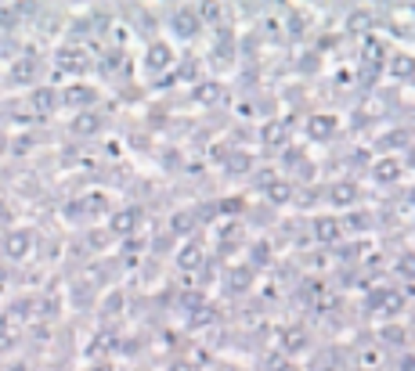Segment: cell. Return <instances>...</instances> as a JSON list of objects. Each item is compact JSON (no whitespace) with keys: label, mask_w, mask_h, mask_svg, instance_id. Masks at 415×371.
<instances>
[{"label":"cell","mask_w":415,"mask_h":371,"mask_svg":"<svg viewBox=\"0 0 415 371\" xmlns=\"http://www.w3.org/2000/svg\"><path fill=\"white\" fill-rule=\"evenodd\" d=\"M336 134H339V119L332 112H318L307 119V137L311 141H332Z\"/></svg>","instance_id":"obj_1"},{"label":"cell","mask_w":415,"mask_h":371,"mask_svg":"<svg viewBox=\"0 0 415 371\" xmlns=\"http://www.w3.org/2000/svg\"><path fill=\"white\" fill-rule=\"evenodd\" d=\"M387 58H390L387 44L379 40V36H365V44H361V65L365 69H383Z\"/></svg>","instance_id":"obj_2"},{"label":"cell","mask_w":415,"mask_h":371,"mask_svg":"<svg viewBox=\"0 0 415 371\" xmlns=\"http://www.w3.org/2000/svg\"><path fill=\"white\" fill-rule=\"evenodd\" d=\"M372 180L375 184H397L401 180V162H397L393 155H379L372 162Z\"/></svg>","instance_id":"obj_3"},{"label":"cell","mask_w":415,"mask_h":371,"mask_svg":"<svg viewBox=\"0 0 415 371\" xmlns=\"http://www.w3.org/2000/svg\"><path fill=\"white\" fill-rule=\"evenodd\" d=\"M314 238H318L321 245H336L339 238H343V224H339L336 216L325 213V216H318V220H314Z\"/></svg>","instance_id":"obj_4"},{"label":"cell","mask_w":415,"mask_h":371,"mask_svg":"<svg viewBox=\"0 0 415 371\" xmlns=\"http://www.w3.org/2000/svg\"><path fill=\"white\" fill-rule=\"evenodd\" d=\"M387 69H390V76H393V80H415V54H408V51H393L390 58H387Z\"/></svg>","instance_id":"obj_5"},{"label":"cell","mask_w":415,"mask_h":371,"mask_svg":"<svg viewBox=\"0 0 415 371\" xmlns=\"http://www.w3.org/2000/svg\"><path fill=\"white\" fill-rule=\"evenodd\" d=\"M361 198V188L354 180H339V184H332V191H329V202L336 209H347V206H354V202Z\"/></svg>","instance_id":"obj_6"},{"label":"cell","mask_w":415,"mask_h":371,"mask_svg":"<svg viewBox=\"0 0 415 371\" xmlns=\"http://www.w3.org/2000/svg\"><path fill=\"white\" fill-rule=\"evenodd\" d=\"M369 29H372V11H365V8L347 11V33H354V36H361V40H365Z\"/></svg>","instance_id":"obj_7"},{"label":"cell","mask_w":415,"mask_h":371,"mask_svg":"<svg viewBox=\"0 0 415 371\" xmlns=\"http://www.w3.org/2000/svg\"><path fill=\"white\" fill-rule=\"evenodd\" d=\"M282 346H285V354H300V350H307V328H285L282 331Z\"/></svg>","instance_id":"obj_8"},{"label":"cell","mask_w":415,"mask_h":371,"mask_svg":"<svg viewBox=\"0 0 415 371\" xmlns=\"http://www.w3.org/2000/svg\"><path fill=\"white\" fill-rule=\"evenodd\" d=\"M390 295H393L390 288H372L369 300H365V310H369V313H383L387 303H390Z\"/></svg>","instance_id":"obj_9"},{"label":"cell","mask_w":415,"mask_h":371,"mask_svg":"<svg viewBox=\"0 0 415 371\" xmlns=\"http://www.w3.org/2000/svg\"><path fill=\"white\" fill-rule=\"evenodd\" d=\"M170 58H173V54H170L167 44H152V51H149V65H152V69H167Z\"/></svg>","instance_id":"obj_10"},{"label":"cell","mask_w":415,"mask_h":371,"mask_svg":"<svg viewBox=\"0 0 415 371\" xmlns=\"http://www.w3.org/2000/svg\"><path fill=\"white\" fill-rule=\"evenodd\" d=\"M379 148H408V130H390V134L379 137Z\"/></svg>","instance_id":"obj_11"},{"label":"cell","mask_w":415,"mask_h":371,"mask_svg":"<svg viewBox=\"0 0 415 371\" xmlns=\"http://www.w3.org/2000/svg\"><path fill=\"white\" fill-rule=\"evenodd\" d=\"M112 227H116V231H134V227H137V209H123V213L112 220Z\"/></svg>","instance_id":"obj_12"},{"label":"cell","mask_w":415,"mask_h":371,"mask_svg":"<svg viewBox=\"0 0 415 371\" xmlns=\"http://www.w3.org/2000/svg\"><path fill=\"white\" fill-rule=\"evenodd\" d=\"M267 195H271V202H289L293 198V188H289V184H271Z\"/></svg>","instance_id":"obj_13"},{"label":"cell","mask_w":415,"mask_h":371,"mask_svg":"<svg viewBox=\"0 0 415 371\" xmlns=\"http://www.w3.org/2000/svg\"><path fill=\"white\" fill-rule=\"evenodd\" d=\"M264 141H267V144H282V141H285V126H282V123H271V126L264 130Z\"/></svg>","instance_id":"obj_14"},{"label":"cell","mask_w":415,"mask_h":371,"mask_svg":"<svg viewBox=\"0 0 415 371\" xmlns=\"http://www.w3.org/2000/svg\"><path fill=\"white\" fill-rule=\"evenodd\" d=\"M397 270H401L405 277H415V256H412V252H405L401 259H397Z\"/></svg>","instance_id":"obj_15"},{"label":"cell","mask_w":415,"mask_h":371,"mask_svg":"<svg viewBox=\"0 0 415 371\" xmlns=\"http://www.w3.org/2000/svg\"><path fill=\"white\" fill-rule=\"evenodd\" d=\"M350 227L354 231H369L372 227V216L369 213H350Z\"/></svg>","instance_id":"obj_16"},{"label":"cell","mask_w":415,"mask_h":371,"mask_svg":"<svg viewBox=\"0 0 415 371\" xmlns=\"http://www.w3.org/2000/svg\"><path fill=\"white\" fill-rule=\"evenodd\" d=\"M195 26H198V22H195V15H192V11L177 15V29H180V33H195Z\"/></svg>","instance_id":"obj_17"},{"label":"cell","mask_w":415,"mask_h":371,"mask_svg":"<svg viewBox=\"0 0 415 371\" xmlns=\"http://www.w3.org/2000/svg\"><path fill=\"white\" fill-rule=\"evenodd\" d=\"M249 162H253V159H249L246 152H235V159H231L228 166H231V170H235V173H242V170H249Z\"/></svg>","instance_id":"obj_18"},{"label":"cell","mask_w":415,"mask_h":371,"mask_svg":"<svg viewBox=\"0 0 415 371\" xmlns=\"http://www.w3.org/2000/svg\"><path fill=\"white\" fill-rule=\"evenodd\" d=\"M383 339H387V343H405V328H397V325H390V328L383 331Z\"/></svg>","instance_id":"obj_19"},{"label":"cell","mask_w":415,"mask_h":371,"mask_svg":"<svg viewBox=\"0 0 415 371\" xmlns=\"http://www.w3.org/2000/svg\"><path fill=\"white\" fill-rule=\"evenodd\" d=\"M198 259H203V256H198V249L192 245V249H185V252H180V264H185V267H195L198 264Z\"/></svg>","instance_id":"obj_20"},{"label":"cell","mask_w":415,"mask_h":371,"mask_svg":"<svg viewBox=\"0 0 415 371\" xmlns=\"http://www.w3.org/2000/svg\"><path fill=\"white\" fill-rule=\"evenodd\" d=\"M198 94H203V101H213V94H217V87H203V90H198Z\"/></svg>","instance_id":"obj_21"},{"label":"cell","mask_w":415,"mask_h":371,"mask_svg":"<svg viewBox=\"0 0 415 371\" xmlns=\"http://www.w3.org/2000/svg\"><path fill=\"white\" fill-rule=\"evenodd\" d=\"M412 166H415V152H412Z\"/></svg>","instance_id":"obj_22"},{"label":"cell","mask_w":415,"mask_h":371,"mask_svg":"<svg viewBox=\"0 0 415 371\" xmlns=\"http://www.w3.org/2000/svg\"><path fill=\"white\" fill-rule=\"evenodd\" d=\"M412 202H415V191H412Z\"/></svg>","instance_id":"obj_23"}]
</instances>
